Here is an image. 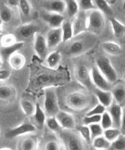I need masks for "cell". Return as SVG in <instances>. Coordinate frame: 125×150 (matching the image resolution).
<instances>
[{
    "label": "cell",
    "mask_w": 125,
    "mask_h": 150,
    "mask_svg": "<svg viewBox=\"0 0 125 150\" xmlns=\"http://www.w3.org/2000/svg\"><path fill=\"white\" fill-rule=\"evenodd\" d=\"M105 26L104 14L95 8L90 11L88 15V30L91 33H100Z\"/></svg>",
    "instance_id": "1"
},
{
    "label": "cell",
    "mask_w": 125,
    "mask_h": 150,
    "mask_svg": "<svg viewBox=\"0 0 125 150\" xmlns=\"http://www.w3.org/2000/svg\"><path fill=\"white\" fill-rule=\"evenodd\" d=\"M44 106L45 113L47 116H55L60 110L56 92L53 88H47L45 90Z\"/></svg>",
    "instance_id": "2"
},
{
    "label": "cell",
    "mask_w": 125,
    "mask_h": 150,
    "mask_svg": "<svg viewBox=\"0 0 125 150\" xmlns=\"http://www.w3.org/2000/svg\"><path fill=\"white\" fill-rule=\"evenodd\" d=\"M96 66L110 83L112 84L116 82L118 80V74L108 58L100 56L97 59Z\"/></svg>",
    "instance_id": "3"
},
{
    "label": "cell",
    "mask_w": 125,
    "mask_h": 150,
    "mask_svg": "<svg viewBox=\"0 0 125 150\" xmlns=\"http://www.w3.org/2000/svg\"><path fill=\"white\" fill-rule=\"evenodd\" d=\"M66 104L70 109L74 110H82L88 106L89 98L81 92H74L67 96Z\"/></svg>",
    "instance_id": "4"
},
{
    "label": "cell",
    "mask_w": 125,
    "mask_h": 150,
    "mask_svg": "<svg viewBox=\"0 0 125 150\" xmlns=\"http://www.w3.org/2000/svg\"><path fill=\"white\" fill-rule=\"evenodd\" d=\"M74 36L79 35L88 30V15L85 11H79L72 23Z\"/></svg>",
    "instance_id": "5"
},
{
    "label": "cell",
    "mask_w": 125,
    "mask_h": 150,
    "mask_svg": "<svg viewBox=\"0 0 125 150\" xmlns=\"http://www.w3.org/2000/svg\"><path fill=\"white\" fill-rule=\"evenodd\" d=\"M91 77L92 83L98 89H103V90H110L111 88V83L104 77V75L100 71L97 66L93 67L91 68Z\"/></svg>",
    "instance_id": "6"
},
{
    "label": "cell",
    "mask_w": 125,
    "mask_h": 150,
    "mask_svg": "<svg viewBox=\"0 0 125 150\" xmlns=\"http://www.w3.org/2000/svg\"><path fill=\"white\" fill-rule=\"evenodd\" d=\"M36 130V127L32 123H22V124L20 125L19 126L15 127V128H12V129L9 130L8 131L5 136L7 138L12 139L15 138L17 137L20 136L22 134H26L32 133L34 132Z\"/></svg>",
    "instance_id": "7"
},
{
    "label": "cell",
    "mask_w": 125,
    "mask_h": 150,
    "mask_svg": "<svg viewBox=\"0 0 125 150\" xmlns=\"http://www.w3.org/2000/svg\"><path fill=\"white\" fill-rule=\"evenodd\" d=\"M34 50L38 56V58L41 59H45L47 56L49 47L46 39L43 35L36 34L34 43Z\"/></svg>",
    "instance_id": "8"
},
{
    "label": "cell",
    "mask_w": 125,
    "mask_h": 150,
    "mask_svg": "<svg viewBox=\"0 0 125 150\" xmlns=\"http://www.w3.org/2000/svg\"><path fill=\"white\" fill-rule=\"evenodd\" d=\"M41 17L51 28L61 27L65 21V17L63 14L55 12H43L41 14Z\"/></svg>",
    "instance_id": "9"
},
{
    "label": "cell",
    "mask_w": 125,
    "mask_h": 150,
    "mask_svg": "<svg viewBox=\"0 0 125 150\" xmlns=\"http://www.w3.org/2000/svg\"><path fill=\"white\" fill-rule=\"evenodd\" d=\"M46 42L49 49H53L62 42V28H51L46 34Z\"/></svg>",
    "instance_id": "10"
},
{
    "label": "cell",
    "mask_w": 125,
    "mask_h": 150,
    "mask_svg": "<svg viewBox=\"0 0 125 150\" xmlns=\"http://www.w3.org/2000/svg\"><path fill=\"white\" fill-rule=\"evenodd\" d=\"M42 6L46 11L63 14L66 11V4L63 0H44Z\"/></svg>",
    "instance_id": "11"
},
{
    "label": "cell",
    "mask_w": 125,
    "mask_h": 150,
    "mask_svg": "<svg viewBox=\"0 0 125 150\" xmlns=\"http://www.w3.org/2000/svg\"><path fill=\"white\" fill-rule=\"evenodd\" d=\"M55 117L62 128L71 130L75 128V120L74 116L68 112L59 110L55 115Z\"/></svg>",
    "instance_id": "12"
},
{
    "label": "cell",
    "mask_w": 125,
    "mask_h": 150,
    "mask_svg": "<svg viewBox=\"0 0 125 150\" xmlns=\"http://www.w3.org/2000/svg\"><path fill=\"white\" fill-rule=\"evenodd\" d=\"M38 30L39 29L38 26L33 23H27L23 24L17 28L16 33L17 34V36L21 38H29L36 34Z\"/></svg>",
    "instance_id": "13"
},
{
    "label": "cell",
    "mask_w": 125,
    "mask_h": 150,
    "mask_svg": "<svg viewBox=\"0 0 125 150\" xmlns=\"http://www.w3.org/2000/svg\"><path fill=\"white\" fill-rule=\"evenodd\" d=\"M24 46V42L23 41H17L15 44L10 46L2 47L0 49V55L2 56L3 61L8 62L9 58L11 56L17 53L18 50L22 49Z\"/></svg>",
    "instance_id": "14"
},
{
    "label": "cell",
    "mask_w": 125,
    "mask_h": 150,
    "mask_svg": "<svg viewBox=\"0 0 125 150\" xmlns=\"http://www.w3.org/2000/svg\"><path fill=\"white\" fill-rule=\"evenodd\" d=\"M109 112L111 115L112 119L113 121V125L115 128H120L121 122V116H122V108L120 104L115 102L112 103L109 107Z\"/></svg>",
    "instance_id": "15"
},
{
    "label": "cell",
    "mask_w": 125,
    "mask_h": 150,
    "mask_svg": "<svg viewBox=\"0 0 125 150\" xmlns=\"http://www.w3.org/2000/svg\"><path fill=\"white\" fill-rule=\"evenodd\" d=\"M94 93L100 104H103L106 108L110 107V105L113 103L112 94L110 90H103V89L97 88L94 91Z\"/></svg>",
    "instance_id": "16"
},
{
    "label": "cell",
    "mask_w": 125,
    "mask_h": 150,
    "mask_svg": "<svg viewBox=\"0 0 125 150\" xmlns=\"http://www.w3.org/2000/svg\"><path fill=\"white\" fill-rule=\"evenodd\" d=\"M77 76L79 82L84 86L88 87L91 85L92 80L91 77V71H89L85 65H82L78 68Z\"/></svg>",
    "instance_id": "17"
},
{
    "label": "cell",
    "mask_w": 125,
    "mask_h": 150,
    "mask_svg": "<svg viewBox=\"0 0 125 150\" xmlns=\"http://www.w3.org/2000/svg\"><path fill=\"white\" fill-rule=\"evenodd\" d=\"M92 146L95 149L98 150H107L111 149L112 143L109 141L103 135L98 136L92 139Z\"/></svg>",
    "instance_id": "18"
},
{
    "label": "cell",
    "mask_w": 125,
    "mask_h": 150,
    "mask_svg": "<svg viewBox=\"0 0 125 150\" xmlns=\"http://www.w3.org/2000/svg\"><path fill=\"white\" fill-rule=\"evenodd\" d=\"M8 62L10 64V66L14 69V70H20L22 67L24 66L26 63V59H25L24 56L22 54L15 53L11 56L8 59Z\"/></svg>",
    "instance_id": "19"
},
{
    "label": "cell",
    "mask_w": 125,
    "mask_h": 150,
    "mask_svg": "<svg viewBox=\"0 0 125 150\" xmlns=\"http://www.w3.org/2000/svg\"><path fill=\"white\" fill-rule=\"evenodd\" d=\"M102 48L106 53L112 56H118L122 53L120 45L112 41H106L102 44Z\"/></svg>",
    "instance_id": "20"
},
{
    "label": "cell",
    "mask_w": 125,
    "mask_h": 150,
    "mask_svg": "<svg viewBox=\"0 0 125 150\" xmlns=\"http://www.w3.org/2000/svg\"><path fill=\"white\" fill-rule=\"evenodd\" d=\"M46 113L45 111L43 110V109L41 108V106L38 103H36L35 104V112L34 115V121L36 124L38 128H43L44 125L46 123Z\"/></svg>",
    "instance_id": "21"
},
{
    "label": "cell",
    "mask_w": 125,
    "mask_h": 150,
    "mask_svg": "<svg viewBox=\"0 0 125 150\" xmlns=\"http://www.w3.org/2000/svg\"><path fill=\"white\" fill-rule=\"evenodd\" d=\"M62 42H67L74 37V29L72 23L68 21H65L62 23Z\"/></svg>",
    "instance_id": "22"
},
{
    "label": "cell",
    "mask_w": 125,
    "mask_h": 150,
    "mask_svg": "<svg viewBox=\"0 0 125 150\" xmlns=\"http://www.w3.org/2000/svg\"><path fill=\"white\" fill-rule=\"evenodd\" d=\"M97 9L100 11L104 15L112 17L113 11L106 0H93Z\"/></svg>",
    "instance_id": "23"
},
{
    "label": "cell",
    "mask_w": 125,
    "mask_h": 150,
    "mask_svg": "<svg viewBox=\"0 0 125 150\" xmlns=\"http://www.w3.org/2000/svg\"><path fill=\"white\" fill-rule=\"evenodd\" d=\"M62 59V55L58 51H52L45 59L46 65L50 68H55Z\"/></svg>",
    "instance_id": "24"
},
{
    "label": "cell",
    "mask_w": 125,
    "mask_h": 150,
    "mask_svg": "<svg viewBox=\"0 0 125 150\" xmlns=\"http://www.w3.org/2000/svg\"><path fill=\"white\" fill-rule=\"evenodd\" d=\"M66 13L70 18L76 17L79 11V5L77 0H65Z\"/></svg>",
    "instance_id": "25"
},
{
    "label": "cell",
    "mask_w": 125,
    "mask_h": 150,
    "mask_svg": "<svg viewBox=\"0 0 125 150\" xmlns=\"http://www.w3.org/2000/svg\"><path fill=\"white\" fill-rule=\"evenodd\" d=\"M85 43L81 41H75L70 45L67 49V53L71 56H77L82 53L86 50Z\"/></svg>",
    "instance_id": "26"
},
{
    "label": "cell",
    "mask_w": 125,
    "mask_h": 150,
    "mask_svg": "<svg viewBox=\"0 0 125 150\" xmlns=\"http://www.w3.org/2000/svg\"><path fill=\"white\" fill-rule=\"evenodd\" d=\"M110 23H111L112 29L114 35L116 38H119L124 35L125 33V26L119 21H118L115 17L110 18Z\"/></svg>",
    "instance_id": "27"
},
{
    "label": "cell",
    "mask_w": 125,
    "mask_h": 150,
    "mask_svg": "<svg viewBox=\"0 0 125 150\" xmlns=\"http://www.w3.org/2000/svg\"><path fill=\"white\" fill-rule=\"evenodd\" d=\"M113 99H115V102L121 104L125 99V88L123 86H117L112 91Z\"/></svg>",
    "instance_id": "28"
},
{
    "label": "cell",
    "mask_w": 125,
    "mask_h": 150,
    "mask_svg": "<svg viewBox=\"0 0 125 150\" xmlns=\"http://www.w3.org/2000/svg\"><path fill=\"white\" fill-rule=\"evenodd\" d=\"M121 134V132L120 128H110L108 129L104 130L103 131V136L106 137L109 141H110L111 143H112L113 141H115L118 137Z\"/></svg>",
    "instance_id": "29"
},
{
    "label": "cell",
    "mask_w": 125,
    "mask_h": 150,
    "mask_svg": "<svg viewBox=\"0 0 125 150\" xmlns=\"http://www.w3.org/2000/svg\"><path fill=\"white\" fill-rule=\"evenodd\" d=\"M20 107L22 112L26 116H32L35 112V105L32 101L23 99L20 101Z\"/></svg>",
    "instance_id": "30"
},
{
    "label": "cell",
    "mask_w": 125,
    "mask_h": 150,
    "mask_svg": "<svg viewBox=\"0 0 125 150\" xmlns=\"http://www.w3.org/2000/svg\"><path fill=\"white\" fill-rule=\"evenodd\" d=\"M13 17L12 10L7 5H2L0 6V20L4 23H9Z\"/></svg>",
    "instance_id": "31"
},
{
    "label": "cell",
    "mask_w": 125,
    "mask_h": 150,
    "mask_svg": "<svg viewBox=\"0 0 125 150\" xmlns=\"http://www.w3.org/2000/svg\"><path fill=\"white\" fill-rule=\"evenodd\" d=\"M100 125L103 130L108 129L113 126V121L112 119L111 115L107 111H105L103 114L101 115V121Z\"/></svg>",
    "instance_id": "32"
},
{
    "label": "cell",
    "mask_w": 125,
    "mask_h": 150,
    "mask_svg": "<svg viewBox=\"0 0 125 150\" xmlns=\"http://www.w3.org/2000/svg\"><path fill=\"white\" fill-rule=\"evenodd\" d=\"M46 124L49 128V129L54 131V132L59 131V130L62 128L58 120H57L55 116H48V118L46 120Z\"/></svg>",
    "instance_id": "33"
},
{
    "label": "cell",
    "mask_w": 125,
    "mask_h": 150,
    "mask_svg": "<svg viewBox=\"0 0 125 150\" xmlns=\"http://www.w3.org/2000/svg\"><path fill=\"white\" fill-rule=\"evenodd\" d=\"M79 133L80 134L81 137L84 139L85 141L87 142L88 143H92V137H91V131H90V128H89L88 125H82V126H79L77 128Z\"/></svg>",
    "instance_id": "34"
},
{
    "label": "cell",
    "mask_w": 125,
    "mask_h": 150,
    "mask_svg": "<svg viewBox=\"0 0 125 150\" xmlns=\"http://www.w3.org/2000/svg\"><path fill=\"white\" fill-rule=\"evenodd\" d=\"M88 127L90 128V131H91L92 139L103 134L104 130L102 128V126H101V125L100 123H94V124L88 125Z\"/></svg>",
    "instance_id": "35"
},
{
    "label": "cell",
    "mask_w": 125,
    "mask_h": 150,
    "mask_svg": "<svg viewBox=\"0 0 125 150\" xmlns=\"http://www.w3.org/2000/svg\"><path fill=\"white\" fill-rule=\"evenodd\" d=\"M111 149L115 150H125V135L121 134L112 143Z\"/></svg>",
    "instance_id": "36"
},
{
    "label": "cell",
    "mask_w": 125,
    "mask_h": 150,
    "mask_svg": "<svg viewBox=\"0 0 125 150\" xmlns=\"http://www.w3.org/2000/svg\"><path fill=\"white\" fill-rule=\"evenodd\" d=\"M17 41V37L13 34H6L1 38V45L2 47L10 46L15 44Z\"/></svg>",
    "instance_id": "37"
},
{
    "label": "cell",
    "mask_w": 125,
    "mask_h": 150,
    "mask_svg": "<svg viewBox=\"0 0 125 150\" xmlns=\"http://www.w3.org/2000/svg\"><path fill=\"white\" fill-rule=\"evenodd\" d=\"M19 8L21 13L24 16H29L31 14V5L28 0H19Z\"/></svg>",
    "instance_id": "38"
},
{
    "label": "cell",
    "mask_w": 125,
    "mask_h": 150,
    "mask_svg": "<svg viewBox=\"0 0 125 150\" xmlns=\"http://www.w3.org/2000/svg\"><path fill=\"white\" fill-rule=\"evenodd\" d=\"M79 8L82 11H85L96 8L93 0H79Z\"/></svg>",
    "instance_id": "39"
},
{
    "label": "cell",
    "mask_w": 125,
    "mask_h": 150,
    "mask_svg": "<svg viewBox=\"0 0 125 150\" xmlns=\"http://www.w3.org/2000/svg\"><path fill=\"white\" fill-rule=\"evenodd\" d=\"M37 147L36 141L34 139L29 137L25 139L22 143V149L24 150H33L35 149Z\"/></svg>",
    "instance_id": "40"
},
{
    "label": "cell",
    "mask_w": 125,
    "mask_h": 150,
    "mask_svg": "<svg viewBox=\"0 0 125 150\" xmlns=\"http://www.w3.org/2000/svg\"><path fill=\"white\" fill-rule=\"evenodd\" d=\"M12 96V90L8 86H0V99L8 100Z\"/></svg>",
    "instance_id": "41"
},
{
    "label": "cell",
    "mask_w": 125,
    "mask_h": 150,
    "mask_svg": "<svg viewBox=\"0 0 125 150\" xmlns=\"http://www.w3.org/2000/svg\"><path fill=\"white\" fill-rule=\"evenodd\" d=\"M67 146L69 149L71 150H80L82 149V144L75 137H70L67 141Z\"/></svg>",
    "instance_id": "42"
},
{
    "label": "cell",
    "mask_w": 125,
    "mask_h": 150,
    "mask_svg": "<svg viewBox=\"0 0 125 150\" xmlns=\"http://www.w3.org/2000/svg\"><path fill=\"white\" fill-rule=\"evenodd\" d=\"M106 111V107L101 104H97L93 109L89 110L86 114V116H91V115H102Z\"/></svg>",
    "instance_id": "43"
},
{
    "label": "cell",
    "mask_w": 125,
    "mask_h": 150,
    "mask_svg": "<svg viewBox=\"0 0 125 150\" xmlns=\"http://www.w3.org/2000/svg\"><path fill=\"white\" fill-rule=\"evenodd\" d=\"M101 121V115H91V116H86L83 119V122L86 125L94 124V123H100Z\"/></svg>",
    "instance_id": "44"
},
{
    "label": "cell",
    "mask_w": 125,
    "mask_h": 150,
    "mask_svg": "<svg viewBox=\"0 0 125 150\" xmlns=\"http://www.w3.org/2000/svg\"><path fill=\"white\" fill-rule=\"evenodd\" d=\"M60 149V146L55 141H50L46 143L45 146L46 150H58Z\"/></svg>",
    "instance_id": "45"
},
{
    "label": "cell",
    "mask_w": 125,
    "mask_h": 150,
    "mask_svg": "<svg viewBox=\"0 0 125 150\" xmlns=\"http://www.w3.org/2000/svg\"><path fill=\"white\" fill-rule=\"evenodd\" d=\"M11 71L8 70H0V80H6L10 77Z\"/></svg>",
    "instance_id": "46"
},
{
    "label": "cell",
    "mask_w": 125,
    "mask_h": 150,
    "mask_svg": "<svg viewBox=\"0 0 125 150\" xmlns=\"http://www.w3.org/2000/svg\"><path fill=\"white\" fill-rule=\"evenodd\" d=\"M120 130L122 134L125 135V108L122 109L121 122Z\"/></svg>",
    "instance_id": "47"
},
{
    "label": "cell",
    "mask_w": 125,
    "mask_h": 150,
    "mask_svg": "<svg viewBox=\"0 0 125 150\" xmlns=\"http://www.w3.org/2000/svg\"><path fill=\"white\" fill-rule=\"evenodd\" d=\"M2 62H3V60H2V56H1V55H0V68H1V66H2Z\"/></svg>",
    "instance_id": "48"
},
{
    "label": "cell",
    "mask_w": 125,
    "mask_h": 150,
    "mask_svg": "<svg viewBox=\"0 0 125 150\" xmlns=\"http://www.w3.org/2000/svg\"><path fill=\"white\" fill-rule=\"evenodd\" d=\"M0 150H11V149H8V148H2V149H0Z\"/></svg>",
    "instance_id": "49"
},
{
    "label": "cell",
    "mask_w": 125,
    "mask_h": 150,
    "mask_svg": "<svg viewBox=\"0 0 125 150\" xmlns=\"http://www.w3.org/2000/svg\"><path fill=\"white\" fill-rule=\"evenodd\" d=\"M123 8L125 9V1H124V4H123Z\"/></svg>",
    "instance_id": "50"
},
{
    "label": "cell",
    "mask_w": 125,
    "mask_h": 150,
    "mask_svg": "<svg viewBox=\"0 0 125 150\" xmlns=\"http://www.w3.org/2000/svg\"><path fill=\"white\" fill-rule=\"evenodd\" d=\"M0 135H1V126H0Z\"/></svg>",
    "instance_id": "51"
},
{
    "label": "cell",
    "mask_w": 125,
    "mask_h": 150,
    "mask_svg": "<svg viewBox=\"0 0 125 150\" xmlns=\"http://www.w3.org/2000/svg\"><path fill=\"white\" fill-rule=\"evenodd\" d=\"M124 81H125V74H124Z\"/></svg>",
    "instance_id": "52"
}]
</instances>
